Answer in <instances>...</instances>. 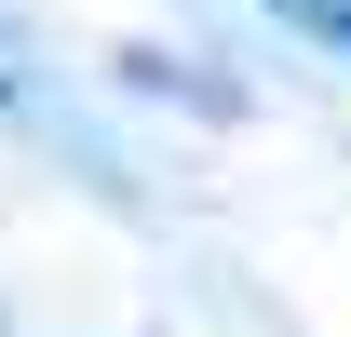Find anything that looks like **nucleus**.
Here are the masks:
<instances>
[]
</instances>
